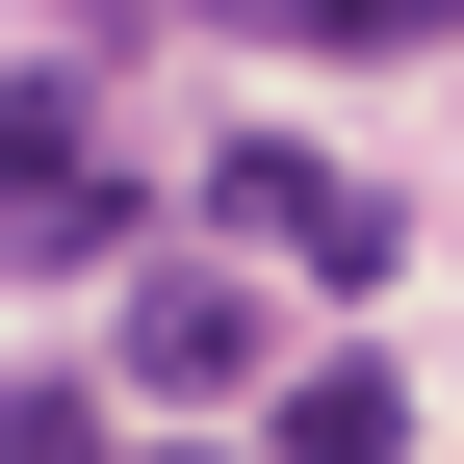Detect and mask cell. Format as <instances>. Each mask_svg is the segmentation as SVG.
Returning <instances> with one entry per match:
<instances>
[{
	"label": "cell",
	"instance_id": "cell-1",
	"mask_svg": "<svg viewBox=\"0 0 464 464\" xmlns=\"http://www.w3.org/2000/svg\"><path fill=\"white\" fill-rule=\"evenodd\" d=\"M207 232L232 258H310V284H387V181H335L310 130H232L207 155Z\"/></svg>",
	"mask_w": 464,
	"mask_h": 464
},
{
	"label": "cell",
	"instance_id": "cell-2",
	"mask_svg": "<svg viewBox=\"0 0 464 464\" xmlns=\"http://www.w3.org/2000/svg\"><path fill=\"white\" fill-rule=\"evenodd\" d=\"M130 232V155L78 130V78H0V258H103Z\"/></svg>",
	"mask_w": 464,
	"mask_h": 464
},
{
	"label": "cell",
	"instance_id": "cell-3",
	"mask_svg": "<svg viewBox=\"0 0 464 464\" xmlns=\"http://www.w3.org/2000/svg\"><path fill=\"white\" fill-rule=\"evenodd\" d=\"M130 387H155V413L258 387V258H130Z\"/></svg>",
	"mask_w": 464,
	"mask_h": 464
},
{
	"label": "cell",
	"instance_id": "cell-4",
	"mask_svg": "<svg viewBox=\"0 0 464 464\" xmlns=\"http://www.w3.org/2000/svg\"><path fill=\"white\" fill-rule=\"evenodd\" d=\"M284 464H413V387H387V362H310V387H284Z\"/></svg>",
	"mask_w": 464,
	"mask_h": 464
},
{
	"label": "cell",
	"instance_id": "cell-5",
	"mask_svg": "<svg viewBox=\"0 0 464 464\" xmlns=\"http://www.w3.org/2000/svg\"><path fill=\"white\" fill-rule=\"evenodd\" d=\"M207 26H258V52H439L464 0H207Z\"/></svg>",
	"mask_w": 464,
	"mask_h": 464
},
{
	"label": "cell",
	"instance_id": "cell-6",
	"mask_svg": "<svg viewBox=\"0 0 464 464\" xmlns=\"http://www.w3.org/2000/svg\"><path fill=\"white\" fill-rule=\"evenodd\" d=\"M0 464H103V413L78 387H0Z\"/></svg>",
	"mask_w": 464,
	"mask_h": 464
},
{
	"label": "cell",
	"instance_id": "cell-7",
	"mask_svg": "<svg viewBox=\"0 0 464 464\" xmlns=\"http://www.w3.org/2000/svg\"><path fill=\"white\" fill-rule=\"evenodd\" d=\"M130 464H232V439H207V413H181V439H130Z\"/></svg>",
	"mask_w": 464,
	"mask_h": 464
}]
</instances>
